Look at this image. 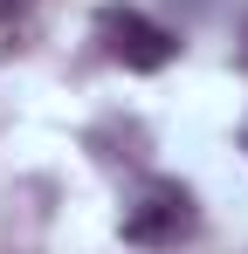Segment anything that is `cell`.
Listing matches in <instances>:
<instances>
[{
    "instance_id": "6da1fadb",
    "label": "cell",
    "mask_w": 248,
    "mask_h": 254,
    "mask_svg": "<svg viewBox=\"0 0 248 254\" xmlns=\"http://www.w3.org/2000/svg\"><path fill=\"white\" fill-rule=\"evenodd\" d=\"M193 192L179 186V179H152L131 206H124V241L131 248H179L186 234H193Z\"/></svg>"
},
{
    "instance_id": "7a4b0ae2",
    "label": "cell",
    "mask_w": 248,
    "mask_h": 254,
    "mask_svg": "<svg viewBox=\"0 0 248 254\" xmlns=\"http://www.w3.org/2000/svg\"><path fill=\"white\" fill-rule=\"evenodd\" d=\"M97 42H104L111 62L138 69V76H152V69H165V62L179 55V35L159 28L152 14H138V7H104V14H97Z\"/></svg>"
},
{
    "instance_id": "3957f363",
    "label": "cell",
    "mask_w": 248,
    "mask_h": 254,
    "mask_svg": "<svg viewBox=\"0 0 248 254\" xmlns=\"http://www.w3.org/2000/svg\"><path fill=\"white\" fill-rule=\"evenodd\" d=\"M35 7H41V0H0V42H14V35L35 21Z\"/></svg>"
},
{
    "instance_id": "277c9868",
    "label": "cell",
    "mask_w": 248,
    "mask_h": 254,
    "mask_svg": "<svg viewBox=\"0 0 248 254\" xmlns=\"http://www.w3.org/2000/svg\"><path fill=\"white\" fill-rule=\"evenodd\" d=\"M242 62H248V28H242Z\"/></svg>"
},
{
    "instance_id": "5b68a950",
    "label": "cell",
    "mask_w": 248,
    "mask_h": 254,
    "mask_svg": "<svg viewBox=\"0 0 248 254\" xmlns=\"http://www.w3.org/2000/svg\"><path fill=\"white\" fill-rule=\"evenodd\" d=\"M242 144H248V124H242Z\"/></svg>"
}]
</instances>
